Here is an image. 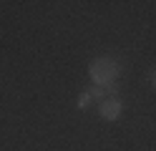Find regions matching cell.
<instances>
[{
  "label": "cell",
  "mask_w": 156,
  "mask_h": 151,
  "mask_svg": "<svg viewBox=\"0 0 156 151\" xmlns=\"http://www.w3.org/2000/svg\"><path fill=\"white\" fill-rule=\"evenodd\" d=\"M119 70L121 68L116 66L111 58H98V60L91 63V78H93V83L101 86V88H113V81L119 76Z\"/></svg>",
  "instance_id": "1"
},
{
  "label": "cell",
  "mask_w": 156,
  "mask_h": 151,
  "mask_svg": "<svg viewBox=\"0 0 156 151\" xmlns=\"http://www.w3.org/2000/svg\"><path fill=\"white\" fill-rule=\"evenodd\" d=\"M101 116L106 121H116L121 116V101L119 98H108V101H103L101 103Z\"/></svg>",
  "instance_id": "2"
},
{
  "label": "cell",
  "mask_w": 156,
  "mask_h": 151,
  "mask_svg": "<svg viewBox=\"0 0 156 151\" xmlns=\"http://www.w3.org/2000/svg\"><path fill=\"white\" fill-rule=\"evenodd\" d=\"M88 101H91V93H83L81 98H78V108H86V106H88Z\"/></svg>",
  "instance_id": "3"
},
{
  "label": "cell",
  "mask_w": 156,
  "mask_h": 151,
  "mask_svg": "<svg viewBox=\"0 0 156 151\" xmlns=\"http://www.w3.org/2000/svg\"><path fill=\"white\" fill-rule=\"evenodd\" d=\"M151 83H154V88H156V73H154V76H151Z\"/></svg>",
  "instance_id": "4"
}]
</instances>
